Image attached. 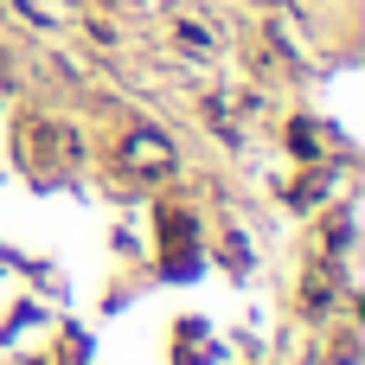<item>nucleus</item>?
Segmentation results:
<instances>
[{"mask_svg": "<svg viewBox=\"0 0 365 365\" xmlns=\"http://www.w3.org/2000/svg\"><path fill=\"white\" fill-rule=\"evenodd\" d=\"M128 154H135V167H154V160H167V148H160L154 135H135V148H128Z\"/></svg>", "mask_w": 365, "mask_h": 365, "instance_id": "nucleus-1", "label": "nucleus"}]
</instances>
